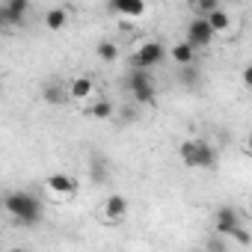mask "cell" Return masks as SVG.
Segmentation results:
<instances>
[{
	"mask_svg": "<svg viewBox=\"0 0 252 252\" xmlns=\"http://www.w3.org/2000/svg\"><path fill=\"white\" fill-rule=\"evenodd\" d=\"M0 208L12 217L15 225H24V228L36 225V222L42 220V214H45L39 196H33L30 190H12V193H6L3 202H0Z\"/></svg>",
	"mask_w": 252,
	"mask_h": 252,
	"instance_id": "1",
	"label": "cell"
},
{
	"mask_svg": "<svg viewBox=\"0 0 252 252\" xmlns=\"http://www.w3.org/2000/svg\"><path fill=\"white\" fill-rule=\"evenodd\" d=\"M178 155H181V163L190 166V169H211L217 163V152L208 140L202 137H187L181 146H178Z\"/></svg>",
	"mask_w": 252,
	"mask_h": 252,
	"instance_id": "2",
	"label": "cell"
},
{
	"mask_svg": "<svg viewBox=\"0 0 252 252\" xmlns=\"http://www.w3.org/2000/svg\"><path fill=\"white\" fill-rule=\"evenodd\" d=\"M128 89L134 92V104H140V107H149L158 101V86H155L152 68H131Z\"/></svg>",
	"mask_w": 252,
	"mask_h": 252,
	"instance_id": "3",
	"label": "cell"
},
{
	"mask_svg": "<svg viewBox=\"0 0 252 252\" xmlns=\"http://www.w3.org/2000/svg\"><path fill=\"white\" fill-rule=\"evenodd\" d=\"M166 60V48L160 45V42H155V39H146V42H140L137 48H134V54H131V68H155V65H160Z\"/></svg>",
	"mask_w": 252,
	"mask_h": 252,
	"instance_id": "4",
	"label": "cell"
},
{
	"mask_svg": "<svg viewBox=\"0 0 252 252\" xmlns=\"http://www.w3.org/2000/svg\"><path fill=\"white\" fill-rule=\"evenodd\" d=\"M45 190H48L51 199H57V202H68V199L77 196V178L68 175V172H54V175L45 178Z\"/></svg>",
	"mask_w": 252,
	"mask_h": 252,
	"instance_id": "5",
	"label": "cell"
},
{
	"mask_svg": "<svg viewBox=\"0 0 252 252\" xmlns=\"http://www.w3.org/2000/svg\"><path fill=\"white\" fill-rule=\"evenodd\" d=\"M128 199L125 196H119V193H113V196H107L104 202H101V211H98V217H101V222H107V225H119L125 217H128Z\"/></svg>",
	"mask_w": 252,
	"mask_h": 252,
	"instance_id": "6",
	"label": "cell"
},
{
	"mask_svg": "<svg viewBox=\"0 0 252 252\" xmlns=\"http://www.w3.org/2000/svg\"><path fill=\"white\" fill-rule=\"evenodd\" d=\"M237 225H243V217H240V211H237L234 205H222V208L214 214V234L228 237Z\"/></svg>",
	"mask_w": 252,
	"mask_h": 252,
	"instance_id": "7",
	"label": "cell"
},
{
	"mask_svg": "<svg viewBox=\"0 0 252 252\" xmlns=\"http://www.w3.org/2000/svg\"><path fill=\"white\" fill-rule=\"evenodd\" d=\"M184 42H190L196 51L199 48H208L211 42H214V30H211V24L205 21V15H199V18H193L190 24H187V39Z\"/></svg>",
	"mask_w": 252,
	"mask_h": 252,
	"instance_id": "8",
	"label": "cell"
},
{
	"mask_svg": "<svg viewBox=\"0 0 252 252\" xmlns=\"http://www.w3.org/2000/svg\"><path fill=\"white\" fill-rule=\"evenodd\" d=\"M30 15V0H3L0 3V24H24Z\"/></svg>",
	"mask_w": 252,
	"mask_h": 252,
	"instance_id": "9",
	"label": "cell"
},
{
	"mask_svg": "<svg viewBox=\"0 0 252 252\" xmlns=\"http://www.w3.org/2000/svg\"><path fill=\"white\" fill-rule=\"evenodd\" d=\"M65 86H68V101H77V104H86L95 95V80L92 77H74Z\"/></svg>",
	"mask_w": 252,
	"mask_h": 252,
	"instance_id": "10",
	"label": "cell"
},
{
	"mask_svg": "<svg viewBox=\"0 0 252 252\" xmlns=\"http://www.w3.org/2000/svg\"><path fill=\"white\" fill-rule=\"evenodd\" d=\"M42 101L51 104V107H63V104L68 101V86H65L63 80H48V83L42 86Z\"/></svg>",
	"mask_w": 252,
	"mask_h": 252,
	"instance_id": "11",
	"label": "cell"
},
{
	"mask_svg": "<svg viewBox=\"0 0 252 252\" xmlns=\"http://www.w3.org/2000/svg\"><path fill=\"white\" fill-rule=\"evenodd\" d=\"M110 9L128 18H140L146 12V0H110Z\"/></svg>",
	"mask_w": 252,
	"mask_h": 252,
	"instance_id": "12",
	"label": "cell"
},
{
	"mask_svg": "<svg viewBox=\"0 0 252 252\" xmlns=\"http://www.w3.org/2000/svg\"><path fill=\"white\" fill-rule=\"evenodd\" d=\"M89 181H92V184L110 181V160H107V158H101V155L89 158Z\"/></svg>",
	"mask_w": 252,
	"mask_h": 252,
	"instance_id": "13",
	"label": "cell"
},
{
	"mask_svg": "<svg viewBox=\"0 0 252 252\" xmlns=\"http://www.w3.org/2000/svg\"><path fill=\"white\" fill-rule=\"evenodd\" d=\"M205 21L211 24L214 36H220V33H228V30H231V15H228L222 6H217L214 12H208V15H205Z\"/></svg>",
	"mask_w": 252,
	"mask_h": 252,
	"instance_id": "14",
	"label": "cell"
},
{
	"mask_svg": "<svg viewBox=\"0 0 252 252\" xmlns=\"http://www.w3.org/2000/svg\"><path fill=\"white\" fill-rule=\"evenodd\" d=\"M65 24H68V12H65L63 6H57V9H48V12H45V27H48L51 33H63V30H65Z\"/></svg>",
	"mask_w": 252,
	"mask_h": 252,
	"instance_id": "15",
	"label": "cell"
},
{
	"mask_svg": "<svg viewBox=\"0 0 252 252\" xmlns=\"http://www.w3.org/2000/svg\"><path fill=\"white\" fill-rule=\"evenodd\" d=\"M169 57H172V63H178V65H184V63H196V48H193L190 42H178V45L169 48Z\"/></svg>",
	"mask_w": 252,
	"mask_h": 252,
	"instance_id": "16",
	"label": "cell"
},
{
	"mask_svg": "<svg viewBox=\"0 0 252 252\" xmlns=\"http://www.w3.org/2000/svg\"><path fill=\"white\" fill-rule=\"evenodd\" d=\"M199 80H202V74H199L196 63H184V65H178V83H181V86L196 89V86H199Z\"/></svg>",
	"mask_w": 252,
	"mask_h": 252,
	"instance_id": "17",
	"label": "cell"
},
{
	"mask_svg": "<svg viewBox=\"0 0 252 252\" xmlns=\"http://www.w3.org/2000/svg\"><path fill=\"white\" fill-rule=\"evenodd\" d=\"M86 113H89L92 119H113V116H116V107H113L110 98H98L95 104L86 107Z\"/></svg>",
	"mask_w": 252,
	"mask_h": 252,
	"instance_id": "18",
	"label": "cell"
},
{
	"mask_svg": "<svg viewBox=\"0 0 252 252\" xmlns=\"http://www.w3.org/2000/svg\"><path fill=\"white\" fill-rule=\"evenodd\" d=\"M95 54H98V60L101 63H116L119 60V48L110 42V39H104V42H98V48H95Z\"/></svg>",
	"mask_w": 252,
	"mask_h": 252,
	"instance_id": "19",
	"label": "cell"
},
{
	"mask_svg": "<svg viewBox=\"0 0 252 252\" xmlns=\"http://www.w3.org/2000/svg\"><path fill=\"white\" fill-rule=\"evenodd\" d=\"M220 6V0H196V3H193V9L199 12V15H208V12H214Z\"/></svg>",
	"mask_w": 252,
	"mask_h": 252,
	"instance_id": "20",
	"label": "cell"
},
{
	"mask_svg": "<svg viewBox=\"0 0 252 252\" xmlns=\"http://www.w3.org/2000/svg\"><path fill=\"white\" fill-rule=\"evenodd\" d=\"M184 3H187V6H193V3H196V0H184Z\"/></svg>",
	"mask_w": 252,
	"mask_h": 252,
	"instance_id": "21",
	"label": "cell"
},
{
	"mask_svg": "<svg viewBox=\"0 0 252 252\" xmlns=\"http://www.w3.org/2000/svg\"><path fill=\"white\" fill-rule=\"evenodd\" d=\"M0 30H3V24H0Z\"/></svg>",
	"mask_w": 252,
	"mask_h": 252,
	"instance_id": "22",
	"label": "cell"
}]
</instances>
